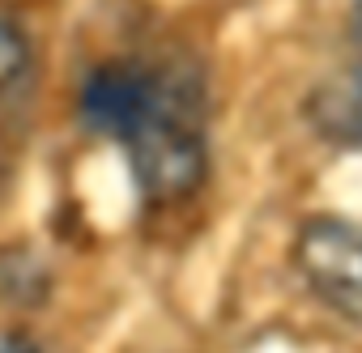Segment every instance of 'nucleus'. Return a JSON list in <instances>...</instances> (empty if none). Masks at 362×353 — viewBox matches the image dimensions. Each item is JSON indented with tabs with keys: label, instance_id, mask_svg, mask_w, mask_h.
Wrapping results in <instances>:
<instances>
[{
	"label": "nucleus",
	"instance_id": "nucleus-1",
	"mask_svg": "<svg viewBox=\"0 0 362 353\" xmlns=\"http://www.w3.org/2000/svg\"><path fill=\"white\" fill-rule=\"evenodd\" d=\"M136 196L149 209H179L209 179L205 85L192 68L166 64V81L149 111L119 136Z\"/></svg>",
	"mask_w": 362,
	"mask_h": 353
},
{
	"label": "nucleus",
	"instance_id": "nucleus-2",
	"mask_svg": "<svg viewBox=\"0 0 362 353\" xmlns=\"http://www.w3.org/2000/svg\"><path fill=\"white\" fill-rule=\"evenodd\" d=\"M303 285L341 319L362 323V226L345 217H307L294 234Z\"/></svg>",
	"mask_w": 362,
	"mask_h": 353
},
{
	"label": "nucleus",
	"instance_id": "nucleus-3",
	"mask_svg": "<svg viewBox=\"0 0 362 353\" xmlns=\"http://www.w3.org/2000/svg\"><path fill=\"white\" fill-rule=\"evenodd\" d=\"M162 81H166V64L132 60V56L103 60L98 68H90V77L81 81V98H77L86 128H94L98 136L119 140L149 111Z\"/></svg>",
	"mask_w": 362,
	"mask_h": 353
},
{
	"label": "nucleus",
	"instance_id": "nucleus-4",
	"mask_svg": "<svg viewBox=\"0 0 362 353\" xmlns=\"http://www.w3.org/2000/svg\"><path fill=\"white\" fill-rule=\"evenodd\" d=\"M307 124L341 149H362V64L324 77L307 94Z\"/></svg>",
	"mask_w": 362,
	"mask_h": 353
},
{
	"label": "nucleus",
	"instance_id": "nucleus-5",
	"mask_svg": "<svg viewBox=\"0 0 362 353\" xmlns=\"http://www.w3.org/2000/svg\"><path fill=\"white\" fill-rule=\"evenodd\" d=\"M30 60H35L30 35H26L13 18H0V98H5V94L30 73Z\"/></svg>",
	"mask_w": 362,
	"mask_h": 353
},
{
	"label": "nucleus",
	"instance_id": "nucleus-6",
	"mask_svg": "<svg viewBox=\"0 0 362 353\" xmlns=\"http://www.w3.org/2000/svg\"><path fill=\"white\" fill-rule=\"evenodd\" d=\"M0 353H43V345L30 340L26 332H9L5 340H0Z\"/></svg>",
	"mask_w": 362,
	"mask_h": 353
},
{
	"label": "nucleus",
	"instance_id": "nucleus-7",
	"mask_svg": "<svg viewBox=\"0 0 362 353\" xmlns=\"http://www.w3.org/2000/svg\"><path fill=\"white\" fill-rule=\"evenodd\" d=\"M349 35H354V52H358L354 64H362V0L354 5V26H349Z\"/></svg>",
	"mask_w": 362,
	"mask_h": 353
}]
</instances>
